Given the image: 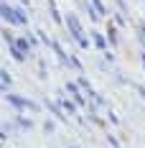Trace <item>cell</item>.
I'll use <instances>...</instances> for the list:
<instances>
[{
    "mask_svg": "<svg viewBox=\"0 0 145 148\" xmlns=\"http://www.w3.org/2000/svg\"><path fill=\"white\" fill-rule=\"evenodd\" d=\"M143 66H145V56H143Z\"/></svg>",
    "mask_w": 145,
    "mask_h": 148,
    "instance_id": "6",
    "label": "cell"
},
{
    "mask_svg": "<svg viewBox=\"0 0 145 148\" xmlns=\"http://www.w3.org/2000/svg\"><path fill=\"white\" fill-rule=\"evenodd\" d=\"M92 5H94V8L99 10V15H104V13H107V8H104V3H102V0H92Z\"/></svg>",
    "mask_w": 145,
    "mask_h": 148,
    "instance_id": "2",
    "label": "cell"
},
{
    "mask_svg": "<svg viewBox=\"0 0 145 148\" xmlns=\"http://www.w3.org/2000/svg\"><path fill=\"white\" fill-rule=\"evenodd\" d=\"M138 36H140V41L145 44V23H140V26H138Z\"/></svg>",
    "mask_w": 145,
    "mask_h": 148,
    "instance_id": "3",
    "label": "cell"
},
{
    "mask_svg": "<svg viewBox=\"0 0 145 148\" xmlns=\"http://www.w3.org/2000/svg\"><path fill=\"white\" fill-rule=\"evenodd\" d=\"M8 100H10V102H13L15 107H28V110H36V105L31 102V100H23V97H15V95H10Z\"/></svg>",
    "mask_w": 145,
    "mask_h": 148,
    "instance_id": "1",
    "label": "cell"
},
{
    "mask_svg": "<svg viewBox=\"0 0 145 148\" xmlns=\"http://www.w3.org/2000/svg\"><path fill=\"white\" fill-rule=\"evenodd\" d=\"M94 41H97V46H99V49H107V44H104V38H102L99 33H97V36H94Z\"/></svg>",
    "mask_w": 145,
    "mask_h": 148,
    "instance_id": "4",
    "label": "cell"
},
{
    "mask_svg": "<svg viewBox=\"0 0 145 148\" xmlns=\"http://www.w3.org/2000/svg\"><path fill=\"white\" fill-rule=\"evenodd\" d=\"M61 105H64V110H66V112H74V105H71V102H66V100H64Z\"/></svg>",
    "mask_w": 145,
    "mask_h": 148,
    "instance_id": "5",
    "label": "cell"
}]
</instances>
